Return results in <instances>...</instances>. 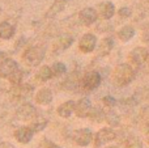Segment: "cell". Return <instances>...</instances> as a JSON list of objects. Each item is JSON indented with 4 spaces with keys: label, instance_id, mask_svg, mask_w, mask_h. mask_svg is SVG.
<instances>
[{
    "label": "cell",
    "instance_id": "8992f818",
    "mask_svg": "<svg viewBox=\"0 0 149 148\" xmlns=\"http://www.w3.org/2000/svg\"><path fill=\"white\" fill-rule=\"evenodd\" d=\"M95 45H97V38L93 34H85L82 36V38L80 39V50L82 52H92L95 49Z\"/></svg>",
    "mask_w": 149,
    "mask_h": 148
},
{
    "label": "cell",
    "instance_id": "cb8c5ba5",
    "mask_svg": "<svg viewBox=\"0 0 149 148\" xmlns=\"http://www.w3.org/2000/svg\"><path fill=\"white\" fill-rule=\"evenodd\" d=\"M127 148H143V143L140 139L132 136L131 139L127 140Z\"/></svg>",
    "mask_w": 149,
    "mask_h": 148
},
{
    "label": "cell",
    "instance_id": "ba28073f",
    "mask_svg": "<svg viewBox=\"0 0 149 148\" xmlns=\"http://www.w3.org/2000/svg\"><path fill=\"white\" fill-rule=\"evenodd\" d=\"M92 138H93V135H92V131H90L89 128H80V130H77L73 135L74 142L81 147L88 146V144L92 142Z\"/></svg>",
    "mask_w": 149,
    "mask_h": 148
},
{
    "label": "cell",
    "instance_id": "ffe728a7",
    "mask_svg": "<svg viewBox=\"0 0 149 148\" xmlns=\"http://www.w3.org/2000/svg\"><path fill=\"white\" fill-rule=\"evenodd\" d=\"M73 42V38L71 36H62L58 41V45H60V50H64V49H68V47L72 45Z\"/></svg>",
    "mask_w": 149,
    "mask_h": 148
},
{
    "label": "cell",
    "instance_id": "4dcf8cb0",
    "mask_svg": "<svg viewBox=\"0 0 149 148\" xmlns=\"http://www.w3.org/2000/svg\"><path fill=\"white\" fill-rule=\"evenodd\" d=\"M107 148H118V147H107Z\"/></svg>",
    "mask_w": 149,
    "mask_h": 148
},
{
    "label": "cell",
    "instance_id": "f1b7e54d",
    "mask_svg": "<svg viewBox=\"0 0 149 148\" xmlns=\"http://www.w3.org/2000/svg\"><path fill=\"white\" fill-rule=\"evenodd\" d=\"M0 148H15V147H13V144L8 143V142H3V143H0Z\"/></svg>",
    "mask_w": 149,
    "mask_h": 148
},
{
    "label": "cell",
    "instance_id": "9c48e42d",
    "mask_svg": "<svg viewBox=\"0 0 149 148\" xmlns=\"http://www.w3.org/2000/svg\"><path fill=\"white\" fill-rule=\"evenodd\" d=\"M130 57L136 66H143L148 59V50L145 47H136L131 51Z\"/></svg>",
    "mask_w": 149,
    "mask_h": 148
},
{
    "label": "cell",
    "instance_id": "e0dca14e",
    "mask_svg": "<svg viewBox=\"0 0 149 148\" xmlns=\"http://www.w3.org/2000/svg\"><path fill=\"white\" fill-rule=\"evenodd\" d=\"M118 36L123 42H127L135 36V29L132 26H124L122 30H119Z\"/></svg>",
    "mask_w": 149,
    "mask_h": 148
},
{
    "label": "cell",
    "instance_id": "4fadbf2b",
    "mask_svg": "<svg viewBox=\"0 0 149 148\" xmlns=\"http://www.w3.org/2000/svg\"><path fill=\"white\" fill-rule=\"evenodd\" d=\"M36 101L41 105H49L52 101V93L49 88H42L36 94Z\"/></svg>",
    "mask_w": 149,
    "mask_h": 148
},
{
    "label": "cell",
    "instance_id": "7402d4cb",
    "mask_svg": "<svg viewBox=\"0 0 149 148\" xmlns=\"http://www.w3.org/2000/svg\"><path fill=\"white\" fill-rule=\"evenodd\" d=\"M22 77H24V72L20 70V68H18V70L16 71L13 75H10L8 79L10 80V83H12V84H20L21 81H22Z\"/></svg>",
    "mask_w": 149,
    "mask_h": 148
},
{
    "label": "cell",
    "instance_id": "ac0fdd59",
    "mask_svg": "<svg viewBox=\"0 0 149 148\" xmlns=\"http://www.w3.org/2000/svg\"><path fill=\"white\" fill-rule=\"evenodd\" d=\"M52 72H51V68L49 66H43V67L39 68L38 73H37V77L41 81H47L49 79H51Z\"/></svg>",
    "mask_w": 149,
    "mask_h": 148
},
{
    "label": "cell",
    "instance_id": "8fae6325",
    "mask_svg": "<svg viewBox=\"0 0 149 148\" xmlns=\"http://www.w3.org/2000/svg\"><path fill=\"white\" fill-rule=\"evenodd\" d=\"M80 20L85 25H90V24L95 22V20H97V12L93 8H84L80 12Z\"/></svg>",
    "mask_w": 149,
    "mask_h": 148
},
{
    "label": "cell",
    "instance_id": "7a4b0ae2",
    "mask_svg": "<svg viewBox=\"0 0 149 148\" xmlns=\"http://www.w3.org/2000/svg\"><path fill=\"white\" fill-rule=\"evenodd\" d=\"M45 54H46V50H45L43 46H41V45L31 46L24 52V60H25L26 64L36 67L45 59Z\"/></svg>",
    "mask_w": 149,
    "mask_h": 148
},
{
    "label": "cell",
    "instance_id": "277c9868",
    "mask_svg": "<svg viewBox=\"0 0 149 148\" xmlns=\"http://www.w3.org/2000/svg\"><path fill=\"white\" fill-rule=\"evenodd\" d=\"M115 136H116V134L113 128H110V127L101 128V130L97 133V135H95V140H94L95 147H102L103 144H106L107 142L114 140Z\"/></svg>",
    "mask_w": 149,
    "mask_h": 148
},
{
    "label": "cell",
    "instance_id": "7c38bea8",
    "mask_svg": "<svg viewBox=\"0 0 149 148\" xmlns=\"http://www.w3.org/2000/svg\"><path fill=\"white\" fill-rule=\"evenodd\" d=\"M33 130L30 127H20L17 131L15 133V136L20 143H29L33 138Z\"/></svg>",
    "mask_w": 149,
    "mask_h": 148
},
{
    "label": "cell",
    "instance_id": "5b68a950",
    "mask_svg": "<svg viewBox=\"0 0 149 148\" xmlns=\"http://www.w3.org/2000/svg\"><path fill=\"white\" fill-rule=\"evenodd\" d=\"M17 70H18L17 62L10 59V58H5V59H3L1 63H0V76H1V77L8 79Z\"/></svg>",
    "mask_w": 149,
    "mask_h": 148
},
{
    "label": "cell",
    "instance_id": "484cf974",
    "mask_svg": "<svg viewBox=\"0 0 149 148\" xmlns=\"http://www.w3.org/2000/svg\"><path fill=\"white\" fill-rule=\"evenodd\" d=\"M46 125H47V121L45 119V121H41V122H36V123H33L30 128L33 130V133H34V131H41V130H43V128L46 127Z\"/></svg>",
    "mask_w": 149,
    "mask_h": 148
},
{
    "label": "cell",
    "instance_id": "3957f363",
    "mask_svg": "<svg viewBox=\"0 0 149 148\" xmlns=\"http://www.w3.org/2000/svg\"><path fill=\"white\" fill-rule=\"evenodd\" d=\"M101 84V75L97 71H90L82 79V87L85 91H93L98 88Z\"/></svg>",
    "mask_w": 149,
    "mask_h": 148
},
{
    "label": "cell",
    "instance_id": "5bb4252c",
    "mask_svg": "<svg viewBox=\"0 0 149 148\" xmlns=\"http://www.w3.org/2000/svg\"><path fill=\"white\" fill-rule=\"evenodd\" d=\"M74 101H67L64 104H62L59 108H58V114L63 118H68L71 117V114L73 113L74 110Z\"/></svg>",
    "mask_w": 149,
    "mask_h": 148
},
{
    "label": "cell",
    "instance_id": "52a82bcc",
    "mask_svg": "<svg viewBox=\"0 0 149 148\" xmlns=\"http://www.w3.org/2000/svg\"><path fill=\"white\" fill-rule=\"evenodd\" d=\"M90 110H92V104H90L89 98H81L77 104H74V110L77 117L80 118H85L89 115Z\"/></svg>",
    "mask_w": 149,
    "mask_h": 148
},
{
    "label": "cell",
    "instance_id": "83f0119b",
    "mask_svg": "<svg viewBox=\"0 0 149 148\" xmlns=\"http://www.w3.org/2000/svg\"><path fill=\"white\" fill-rule=\"evenodd\" d=\"M130 13H131V10H130L128 8H122V9L119 10V15H122L123 17H128Z\"/></svg>",
    "mask_w": 149,
    "mask_h": 148
},
{
    "label": "cell",
    "instance_id": "f546056e",
    "mask_svg": "<svg viewBox=\"0 0 149 148\" xmlns=\"http://www.w3.org/2000/svg\"><path fill=\"white\" fill-rule=\"evenodd\" d=\"M3 58H4V52L0 51V60H3Z\"/></svg>",
    "mask_w": 149,
    "mask_h": 148
},
{
    "label": "cell",
    "instance_id": "30bf717a",
    "mask_svg": "<svg viewBox=\"0 0 149 148\" xmlns=\"http://www.w3.org/2000/svg\"><path fill=\"white\" fill-rule=\"evenodd\" d=\"M34 114H36V109H34V106L31 104L21 105L17 110V117L24 121H28V119H30V118H33Z\"/></svg>",
    "mask_w": 149,
    "mask_h": 148
},
{
    "label": "cell",
    "instance_id": "4316f807",
    "mask_svg": "<svg viewBox=\"0 0 149 148\" xmlns=\"http://www.w3.org/2000/svg\"><path fill=\"white\" fill-rule=\"evenodd\" d=\"M103 102H105L106 105H109V106H114V105H116V100L111 96H106L105 98H103Z\"/></svg>",
    "mask_w": 149,
    "mask_h": 148
},
{
    "label": "cell",
    "instance_id": "603a6c76",
    "mask_svg": "<svg viewBox=\"0 0 149 148\" xmlns=\"http://www.w3.org/2000/svg\"><path fill=\"white\" fill-rule=\"evenodd\" d=\"M103 115H105V114L102 113V110H101V109H92L88 117H90L93 121H97V122H100V121H102L103 118H105Z\"/></svg>",
    "mask_w": 149,
    "mask_h": 148
},
{
    "label": "cell",
    "instance_id": "d4e9b609",
    "mask_svg": "<svg viewBox=\"0 0 149 148\" xmlns=\"http://www.w3.org/2000/svg\"><path fill=\"white\" fill-rule=\"evenodd\" d=\"M106 119H107V122L110 123L111 126H115V125H118L119 123V117L113 112H110V113L106 114Z\"/></svg>",
    "mask_w": 149,
    "mask_h": 148
},
{
    "label": "cell",
    "instance_id": "9a60e30c",
    "mask_svg": "<svg viewBox=\"0 0 149 148\" xmlns=\"http://www.w3.org/2000/svg\"><path fill=\"white\" fill-rule=\"evenodd\" d=\"M13 34H15V28H13V25H10L7 21L0 24V38L9 39Z\"/></svg>",
    "mask_w": 149,
    "mask_h": 148
},
{
    "label": "cell",
    "instance_id": "d6986e66",
    "mask_svg": "<svg viewBox=\"0 0 149 148\" xmlns=\"http://www.w3.org/2000/svg\"><path fill=\"white\" fill-rule=\"evenodd\" d=\"M114 46V42H113V38H105L102 42H101V46H100V55H106L109 51L111 50V47Z\"/></svg>",
    "mask_w": 149,
    "mask_h": 148
},
{
    "label": "cell",
    "instance_id": "1f68e13d",
    "mask_svg": "<svg viewBox=\"0 0 149 148\" xmlns=\"http://www.w3.org/2000/svg\"><path fill=\"white\" fill-rule=\"evenodd\" d=\"M0 10H1V8H0Z\"/></svg>",
    "mask_w": 149,
    "mask_h": 148
},
{
    "label": "cell",
    "instance_id": "44dd1931",
    "mask_svg": "<svg viewBox=\"0 0 149 148\" xmlns=\"http://www.w3.org/2000/svg\"><path fill=\"white\" fill-rule=\"evenodd\" d=\"M65 71H67V67H65V64H63V63H60V62L54 63V66H52V68H51L52 75H56V76L65 73Z\"/></svg>",
    "mask_w": 149,
    "mask_h": 148
},
{
    "label": "cell",
    "instance_id": "6da1fadb",
    "mask_svg": "<svg viewBox=\"0 0 149 148\" xmlns=\"http://www.w3.org/2000/svg\"><path fill=\"white\" fill-rule=\"evenodd\" d=\"M134 77H135V72L131 68V66L123 63V64L118 66V67L115 68V72H114V75H113V81L115 85L124 87L131 83V81L134 80Z\"/></svg>",
    "mask_w": 149,
    "mask_h": 148
},
{
    "label": "cell",
    "instance_id": "2e32d148",
    "mask_svg": "<svg viewBox=\"0 0 149 148\" xmlns=\"http://www.w3.org/2000/svg\"><path fill=\"white\" fill-rule=\"evenodd\" d=\"M115 12V8H114V4L110 1L107 3H102L100 5V13L102 15L103 18H111Z\"/></svg>",
    "mask_w": 149,
    "mask_h": 148
}]
</instances>
